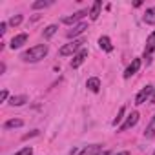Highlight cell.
I'll list each match as a JSON object with an SVG mask.
<instances>
[{
  "label": "cell",
  "instance_id": "1",
  "mask_svg": "<svg viewBox=\"0 0 155 155\" xmlns=\"http://www.w3.org/2000/svg\"><path fill=\"white\" fill-rule=\"evenodd\" d=\"M48 51H49L48 44H38V46H33V48H29L28 51H24L20 58H22L24 62H38V60H42V58L48 55Z\"/></svg>",
  "mask_w": 155,
  "mask_h": 155
},
{
  "label": "cell",
  "instance_id": "2",
  "mask_svg": "<svg viewBox=\"0 0 155 155\" xmlns=\"http://www.w3.org/2000/svg\"><path fill=\"white\" fill-rule=\"evenodd\" d=\"M86 42L84 40H73V42H69V44H66V46H62L60 48V55L62 57H69V55H77L81 49H82V46H84Z\"/></svg>",
  "mask_w": 155,
  "mask_h": 155
},
{
  "label": "cell",
  "instance_id": "3",
  "mask_svg": "<svg viewBox=\"0 0 155 155\" xmlns=\"http://www.w3.org/2000/svg\"><path fill=\"white\" fill-rule=\"evenodd\" d=\"M153 86H144L139 93H137V97H135V104L137 106H140V104H144L148 99H151V95H153Z\"/></svg>",
  "mask_w": 155,
  "mask_h": 155
},
{
  "label": "cell",
  "instance_id": "4",
  "mask_svg": "<svg viewBox=\"0 0 155 155\" xmlns=\"http://www.w3.org/2000/svg\"><path fill=\"white\" fill-rule=\"evenodd\" d=\"M155 51V31H151L150 35H148V38H146V48H144V58L150 62V57H151V53Z\"/></svg>",
  "mask_w": 155,
  "mask_h": 155
},
{
  "label": "cell",
  "instance_id": "5",
  "mask_svg": "<svg viewBox=\"0 0 155 155\" xmlns=\"http://www.w3.org/2000/svg\"><path fill=\"white\" fill-rule=\"evenodd\" d=\"M137 122H139V113H137V111H131V113L126 117L124 124H120V131H128V130H130V128H133Z\"/></svg>",
  "mask_w": 155,
  "mask_h": 155
},
{
  "label": "cell",
  "instance_id": "6",
  "mask_svg": "<svg viewBox=\"0 0 155 155\" xmlns=\"http://www.w3.org/2000/svg\"><path fill=\"white\" fill-rule=\"evenodd\" d=\"M88 58V49L86 48H82L79 53H77V55H73V60H71V68L73 69H77V68H79V66H82V62Z\"/></svg>",
  "mask_w": 155,
  "mask_h": 155
},
{
  "label": "cell",
  "instance_id": "7",
  "mask_svg": "<svg viewBox=\"0 0 155 155\" xmlns=\"http://www.w3.org/2000/svg\"><path fill=\"white\" fill-rule=\"evenodd\" d=\"M86 15H90L86 9H82V11H77V13H73V15H69V17H64V18H62V24H68V26H71V24H75V22H79L81 18H84Z\"/></svg>",
  "mask_w": 155,
  "mask_h": 155
},
{
  "label": "cell",
  "instance_id": "8",
  "mask_svg": "<svg viewBox=\"0 0 155 155\" xmlns=\"http://www.w3.org/2000/svg\"><path fill=\"white\" fill-rule=\"evenodd\" d=\"M86 29H88V24H86V22H81V24H75V26H73V28H71V29H69V31L66 33V37H68V38H75L77 35H81V33H84Z\"/></svg>",
  "mask_w": 155,
  "mask_h": 155
},
{
  "label": "cell",
  "instance_id": "9",
  "mask_svg": "<svg viewBox=\"0 0 155 155\" xmlns=\"http://www.w3.org/2000/svg\"><path fill=\"white\" fill-rule=\"evenodd\" d=\"M26 42H28V33H20V35H17V37L11 38L9 48H11V49H18V48H22Z\"/></svg>",
  "mask_w": 155,
  "mask_h": 155
},
{
  "label": "cell",
  "instance_id": "10",
  "mask_svg": "<svg viewBox=\"0 0 155 155\" xmlns=\"http://www.w3.org/2000/svg\"><path fill=\"white\" fill-rule=\"evenodd\" d=\"M139 68H140V58H133L131 60V64L126 68V71H124V79H130V77H133L137 71H139Z\"/></svg>",
  "mask_w": 155,
  "mask_h": 155
},
{
  "label": "cell",
  "instance_id": "11",
  "mask_svg": "<svg viewBox=\"0 0 155 155\" xmlns=\"http://www.w3.org/2000/svg\"><path fill=\"white\" fill-rule=\"evenodd\" d=\"M86 88L91 93H99V90H101V79H99V77H90V79L86 81Z\"/></svg>",
  "mask_w": 155,
  "mask_h": 155
},
{
  "label": "cell",
  "instance_id": "12",
  "mask_svg": "<svg viewBox=\"0 0 155 155\" xmlns=\"http://www.w3.org/2000/svg\"><path fill=\"white\" fill-rule=\"evenodd\" d=\"M142 20H144V22H146L148 26H155V6H153V8H148V9H146V13H144Z\"/></svg>",
  "mask_w": 155,
  "mask_h": 155
},
{
  "label": "cell",
  "instance_id": "13",
  "mask_svg": "<svg viewBox=\"0 0 155 155\" xmlns=\"http://www.w3.org/2000/svg\"><path fill=\"white\" fill-rule=\"evenodd\" d=\"M99 151H102V146H101V144H91V146L82 148V151H81L79 155H97Z\"/></svg>",
  "mask_w": 155,
  "mask_h": 155
},
{
  "label": "cell",
  "instance_id": "14",
  "mask_svg": "<svg viewBox=\"0 0 155 155\" xmlns=\"http://www.w3.org/2000/svg\"><path fill=\"white\" fill-rule=\"evenodd\" d=\"M101 9H102V2H101V0L93 2V6H91V9H90V18H91V20H97L99 15H101Z\"/></svg>",
  "mask_w": 155,
  "mask_h": 155
},
{
  "label": "cell",
  "instance_id": "15",
  "mask_svg": "<svg viewBox=\"0 0 155 155\" xmlns=\"http://www.w3.org/2000/svg\"><path fill=\"white\" fill-rule=\"evenodd\" d=\"M99 46H101V49H104V51H113V46H111V40H110V37H106V35H102L101 38H99Z\"/></svg>",
  "mask_w": 155,
  "mask_h": 155
},
{
  "label": "cell",
  "instance_id": "16",
  "mask_svg": "<svg viewBox=\"0 0 155 155\" xmlns=\"http://www.w3.org/2000/svg\"><path fill=\"white\" fill-rule=\"evenodd\" d=\"M28 102V97L26 95H13L9 99V106H24Z\"/></svg>",
  "mask_w": 155,
  "mask_h": 155
},
{
  "label": "cell",
  "instance_id": "17",
  "mask_svg": "<svg viewBox=\"0 0 155 155\" xmlns=\"http://www.w3.org/2000/svg\"><path fill=\"white\" fill-rule=\"evenodd\" d=\"M144 137H146V139H153V137H155V115L151 117L150 124L146 126V130H144Z\"/></svg>",
  "mask_w": 155,
  "mask_h": 155
},
{
  "label": "cell",
  "instance_id": "18",
  "mask_svg": "<svg viewBox=\"0 0 155 155\" xmlns=\"http://www.w3.org/2000/svg\"><path fill=\"white\" fill-rule=\"evenodd\" d=\"M22 124H24L22 119H9V120L4 122V128H6V130H13V128H20Z\"/></svg>",
  "mask_w": 155,
  "mask_h": 155
},
{
  "label": "cell",
  "instance_id": "19",
  "mask_svg": "<svg viewBox=\"0 0 155 155\" xmlns=\"http://www.w3.org/2000/svg\"><path fill=\"white\" fill-rule=\"evenodd\" d=\"M57 31H58V26H57V24H51V26H48V28L42 31V37L48 40V38H51V37H53Z\"/></svg>",
  "mask_w": 155,
  "mask_h": 155
},
{
  "label": "cell",
  "instance_id": "20",
  "mask_svg": "<svg viewBox=\"0 0 155 155\" xmlns=\"http://www.w3.org/2000/svg\"><path fill=\"white\" fill-rule=\"evenodd\" d=\"M51 4H53L51 0H38V2H33L31 4V9H44V8H48Z\"/></svg>",
  "mask_w": 155,
  "mask_h": 155
},
{
  "label": "cell",
  "instance_id": "21",
  "mask_svg": "<svg viewBox=\"0 0 155 155\" xmlns=\"http://www.w3.org/2000/svg\"><path fill=\"white\" fill-rule=\"evenodd\" d=\"M8 24L13 26V28H15V26H20V24H22V15H15V17H11Z\"/></svg>",
  "mask_w": 155,
  "mask_h": 155
},
{
  "label": "cell",
  "instance_id": "22",
  "mask_svg": "<svg viewBox=\"0 0 155 155\" xmlns=\"http://www.w3.org/2000/svg\"><path fill=\"white\" fill-rule=\"evenodd\" d=\"M124 111H126V108L122 106V108L119 110V113H117V117H115V119H113V122H111L113 126H117V124H120V120L124 119V117H122V115H124Z\"/></svg>",
  "mask_w": 155,
  "mask_h": 155
},
{
  "label": "cell",
  "instance_id": "23",
  "mask_svg": "<svg viewBox=\"0 0 155 155\" xmlns=\"http://www.w3.org/2000/svg\"><path fill=\"white\" fill-rule=\"evenodd\" d=\"M15 155H33V148H29V146H28V148H22V150L17 151Z\"/></svg>",
  "mask_w": 155,
  "mask_h": 155
},
{
  "label": "cell",
  "instance_id": "24",
  "mask_svg": "<svg viewBox=\"0 0 155 155\" xmlns=\"http://www.w3.org/2000/svg\"><path fill=\"white\" fill-rule=\"evenodd\" d=\"M37 135H38V130H33V131H29V133H26V135H24L22 139H24V140H28V139H31V137H37Z\"/></svg>",
  "mask_w": 155,
  "mask_h": 155
},
{
  "label": "cell",
  "instance_id": "25",
  "mask_svg": "<svg viewBox=\"0 0 155 155\" xmlns=\"http://www.w3.org/2000/svg\"><path fill=\"white\" fill-rule=\"evenodd\" d=\"M8 97H9L8 90H2V93H0V102H6V101H8Z\"/></svg>",
  "mask_w": 155,
  "mask_h": 155
},
{
  "label": "cell",
  "instance_id": "26",
  "mask_svg": "<svg viewBox=\"0 0 155 155\" xmlns=\"http://www.w3.org/2000/svg\"><path fill=\"white\" fill-rule=\"evenodd\" d=\"M6 28H8V22H0V35H4V33L8 31Z\"/></svg>",
  "mask_w": 155,
  "mask_h": 155
},
{
  "label": "cell",
  "instance_id": "27",
  "mask_svg": "<svg viewBox=\"0 0 155 155\" xmlns=\"http://www.w3.org/2000/svg\"><path fill=\"white\" fill-rule=\"evenodd\" d=\"M4 71H6V64H4V62H2V64H0V75H2V73H4Z\"/></svg>",
  "mask_w": 155,
  "mask_h": 155
},
{
  "label": "cell",
  "instance_id": "28",
  "mask_svg": "<svg viewBox=\"0 0 155 155\" xmlns=\"http://www.w3.org/2000/svg\"><path fill=\"white\" fill-rule=\"evenodd\" d=\"M97 155H110V151H106V150H102V151H99Z\"/></svg>",
  "mask_w": 155,
  "mask_h": 155
},
{
  "label": "cell",
  "instance_id": "29",
  "mask_svg": "<svg viewBox=\"0 0 155 155\" xmlns=\"http://www.w3.org/2000/svg\"><path fill=\"white\" fill-rule=\"evenodd\" d=\"M150 102H151V104H155V90H153V95H151V99H150Z\"/></svg>",
  "mask_w": 155,
  "mask_h": 155
},
{
  "label": "cell",
  "instance_id": "30",
  "mask_svg": "<svg viewBox=\"0 0 155 155\" xmlns=\"http://www.w3.org/2000/svg\"><path fill=\"white\" fill-rule=\"evenodd\" d=\"M115 155H130V151H119V153H115Z\"/></svg>",
  "mask_w": 155,
  "mask_h": 155
},
{
  "label": "cell",
  "instance_id": "31",
  "mask_svg": "<svg viewBox=\"0 0 155 155\" xmlns=\"http://www.w3.org/2000/svg\"><path fill=\"white\" fill-rule=\"evenodd\" d=\"M153 155H155V151H153Z\"/></svg>",
  "mask_w": 155,
  "mask_h": 155
}]
</instances>
